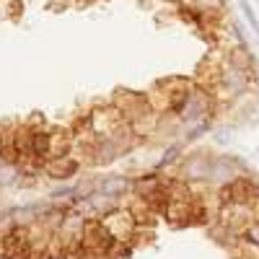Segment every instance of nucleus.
<instances>
[{
	"instance_id": "4",
	"label": "nucleus",
	"mask_w": 259,
	"mask_h": 259,
	"mask_svg": "<svg viewBox=\"0 0 259 259\" xmlns=\"http://www.w3.org/2000/svg\"><path fill=\"white\" fill-rule=\"evenodd\" d=\"M241 11H244V16H246V21H249V26L259 34V21H256V16H254L251 6H249V3H241Z\"/></svg>"
},
{
	"instance_id": "2",
	"label": "nucleus",
	"mask_w": 259,
	"mask_h": 259,
	"mask_svg": "<svg viewBox=\"0 0 259 259\" xmlns=\"http://www.w3.org/2000/svg\"><path fill=\"white\" fill-rule=\"evenodd\" d=\"M80 161L70 153V156H60V158H50L47 161V168H45V174L50 177V179H55V182H68V179H73L78 171H80Z\"/></svg>"
},
{
	"instance_id": "1",
	"label": "nucleus",
	"mask_w": 259,
	"mask_h": 259,
	"mask_svg": "<svg viewBox=\"0 0 259 259\" xmlns=\"http://www.w3.org/2000/svg\"><path fill=\"white\" fill-rule=\"evenodd\" d=\"M114 106L127 117V122H133V119H138L140 114H145L150 109V99H148V94H140V91L119 89L114 94Z\"/></svg>"
},
{
	"instance_id": "3",
	"label": "nucleus",
	"mask_w": 259,
	"mask_h": 259,
	"mask_svg": "<svg viewBox=\"0 0 259 259\" xmlns=\"http://www.w3.org/2000/svg\"><path fill=\"white\" fill-rule=\"evenodd\" d=\"M184 145H187V143L168 145L166 153L161 156V161H158L153 168H158V171H171V166H179V163H182V156H184Z\"/></svg>"
}]
</instances>
